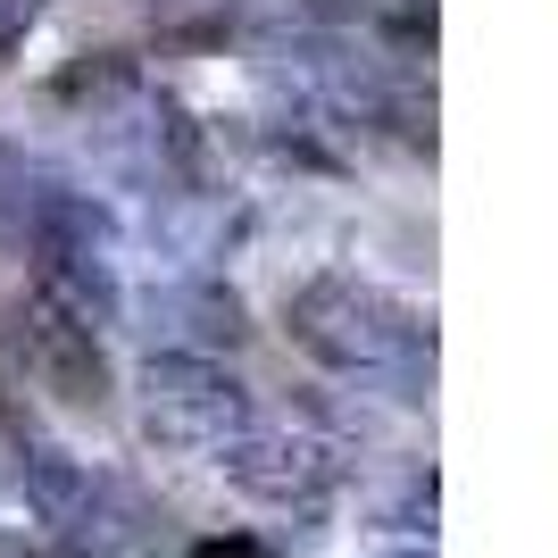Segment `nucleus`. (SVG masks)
<instances>
[{
    "mask_svg": "<svg viewBox=\"0 0 558 558\" xmlns=\"http://www.w3.org/2000/svg\"><path fill=\"white\" fill-rule=\"evenodd\" d=\"M150 434H167V442H217V434H233L242 425V384L233 375H217L209 359H150Z\"/></svg>",
    "mask_w": 558,
    "mask_h": 558,
    "instance_id": "4",
    "label": "nucleus"
},
{
    "mask_svg": "<svg viewBox=\"0 0 558 558\" xmlns=\"http://www.w3.org/2000/svg\"><path fill=\"white\" fill-rule=\"evenodd\" d=\"M0 409H9V400H0Z\"/></svg>",
    "mask_w": 558,
    "mask_h": 558,
    "instance_id": "11",
    "label": "nucleus"
},
{
    "mask_svg": "<svg viewBox=\"0 0 558 558\" xmlns=\"http://www.w3.org/2000/svg\"><path fill=\"white\" fill-rule=\"evenodd\" d=\"M201 558H258L251 542H201Z\"/></svg>",
    "mask_w": 558,
    "mask_h": 558,
    "instance_id": "10",
    "label": "nucleus"
},
{
    "mask_svg": "<svg viewBox=\"0 0 558 558\" xmlns=\"http://www.w3.org/2000/svg\"><path fill=\"white\" fill-rule=\"evenodd\" d=\"M117 93H134V59L125 50H93L84 68L59 75V100H117Z\"/></svg>",
    "mask_w": 558,
    "mask_h": 558,
    "instance_id": "7",
    "label": "nucleus"
},
{
    "mask_svg": "<svg viewBox=\"0 0 558 558\" xmlns=\"http://www.w3.org/2000/svg\"><path fill=\"white\" fill-rule=\"evenodd\" d=\"M150 308H167L192 342H242V333H251L242 326V301H233L226 283H175V292H159Z\"/></svg>",
    "mask_w": 558,
    "mask_h": 558,
    "instance_id": "6",
    "label": "nucleus"
},
{
    "mask_svg": "<svg viewBox=\"0 0 558 558\" xmlns=\"http://www.w3.org/2000/svg\"><path fill=\"white\" fill-rule=\"evenodd\" d=\"M100 209L75 192L68 167L34 159V150H17V142H0V242L25 258L43 251H68V242H100Z\"/></svg>",
    "mask_w": 558,
    "mask_h": 558,
    "instance_id": "2",
    "label": "nucleus"
},
{
    "mask_svg": "<svg viewBox=\"0 0 558 558\" xmlns=\"http://www.w3.org/2000/svg\"><path fill=\"white\" fill-rule=\"evenodd\" d=\"M34 17H43V0H0V59H9V43H17Z\"/></svg>",
    "mask_w": 558,
    "mask_h": 558,
    "instance_id": "9",
    "label": "nucleus"
},
{
    "mask_svg": "<svg viewBox=\"0 0 558 558\" xmlns=\"http://www.w3.org/2000/svg\"><path fill=\"white\" fill-rule=\"evenodd\" d=\"M25 492H34L50 517H75V500H84V484H75V466L59 459V450H25Z\"/></svg>",
    "mask_w": 558,
    "mask_h": 558,
    "instance_id": "8",
    "label": "nucleus"
},
{
    "mask_svg": "<svg viewBox=\"0 0 558 558\" xmlns=\"http://www.w3.org/2000/svg\"><path fill=\"white\" fill-rule=\"evenodd\" d=\"M17 350H25V375H34L50 400H68V409H100V400H109V359H100V326L68 317V308L43 301V292L25 301Z\"/></svg>",
    "mask_w": 558,
    "mask_h": 558,
    "instance_id": "3",
    "label": "nucleus"
},
{
    "mask_svg": "<svg viewBox=\"0 0 558 558\" xmlns=\"http://www.w3.org/2000/svg\"><path fill=\"white\" fill-rule=\"evenodd\" d=\"M226 466H233V484L276 492V500H292V492H317V484L333 475L326 450H308V442H242Z\"/></svg>",
    "mask_w": 558,
    "mask_h": 558,
    "instance_id": "5",
    "label": "nucleus"
},
{
    "mask_svg": "<svg viewBox=\"0 0 558 558\" xmlns=\"http://www.w3.org/2000/svg\"><path fill=\"white\" fill-rule=\"evenodd\" d=\"M292 342L317 350L326 367H392L425 333L392 292H375L359 276H317V283L292 292Z\"/></svg>",
    "mask_w": 558,
    "mask_h": 558,
    "instance_id": "1",
    "label": "nucleus"
}]
</instances>
